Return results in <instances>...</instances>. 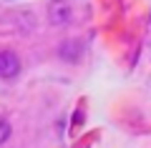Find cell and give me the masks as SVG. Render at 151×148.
Listing matches in <instances>:
<instances>
[{"label":"cell","mask_w":151,"mask_h":148,"mask_svg":"<svg viewBox=\"0 0 151 148\" xmlns=\"http://www.w3.org/2000/svg\"><path fill=\"white\" fill-rule=\"evenodd\" d=\"M48 20L50 25L55 28H63L70 23V5L65 0H50L48 3Z\"/></svg>","instance_id":"obj_1"},{"label":"cell","mask_w":151,"mask_h":148,"mask_svg":"<svg viewBox=\"0 0 151 148\" xmlns=\"http://www.w3.org/2000/svg\"><path fill=\"white\" fill-rule=\"evenodd\" d=\"M20 73V58L13 50H0V78H15Z\"/></svg>","instance_id":"obj_2"},{"label":"cell","mask_w":151,"mask_h":148,"mask_svg":"<svg viewBox=\"0 0 151 148\" xmlns=\"http://www.w3.org/2000/svg\"><path fill=\"white\" fill-rule=\"evenodd\" d=\"M58 55H60L63 60H68V63H76V60L81 58V43H78V40H65V43H60Z\"/></svg>","instance_id":"obj_3"},{"label":"cell","mask_w":151,"mask_h":148,"mask_svg":"<svg viewBox=\"0 0 151 148\" xmlns=\"http://www.w3.org/2000/svg\"><path fill=\"white\" fill-rule=\"evenodd\" d=\"M10 133H13V131H10V126H8V121H3V118H0V146L10 138Z\"/></svg>","instance_id":"obj_4"}]
</instances>
